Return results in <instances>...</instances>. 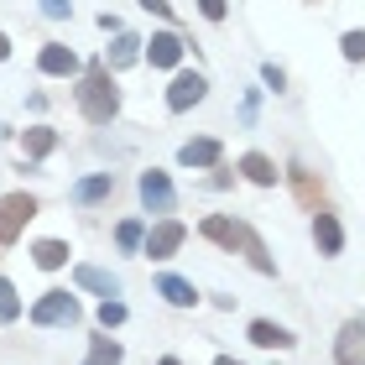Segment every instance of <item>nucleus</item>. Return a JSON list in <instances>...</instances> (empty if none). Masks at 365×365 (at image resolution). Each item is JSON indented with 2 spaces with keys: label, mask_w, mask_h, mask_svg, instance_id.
Wrapping results in <instances>:
<instances>
[{
  "label": "nucleus",
  "mask_w": 365,
  "mask_h": 365,
  "mask_svg": "<svg viewBox=\"0 0 365 365\" xmlns=\"http://www.w3.org/2000/svg\"><path fill=\"white\" fill-rule=\"evenodd\" d=\"M339 47H344V58H350V63H360V58H365V26H360V31H344Z\"/></svg>",
  "instance_id": "nucleus-27"
},
{
  "label": "nucleus",
  "mask_w": 365,
  "mask_h": 365,
  "mask_svg": "<svg viewBox=\"0 0 365 365\" xmlns=\"http://www.w3.org/2000/svg\"><path fill=\"white\" fill-rule=\"evenodd\" d=\"M198 230H204V235H209L214 245H225V251H235V245H240V230H245V225L225 220V214H209V220L198 225Z\"/></svg>",
  "instance_id": "nucleus-12"
},
{
  "label": "nucleus",
  "mask_w": 365,
  "mask_h": 365,
  "mask_svg": "<svg viewBox=\"0 0 365 365\" xmlns=\"http://www.w3.org/2000/svg\"><path fill=\"white\" fill-rule=\"evenodd\" d=\"M182 240H188V230H182L178 220H162V225H157V230H152V235H146L141 245H146V256H152V261H168Z\"/></svg>",
  "instance_id": "nucleus-5"
},
{
  "label": "nucleus",
  "mask_w": 365,
  "mask_h": 365,
  "mask_svg": "<svg viewBox=\"0 0 365 365\" xmlns=\"http://www.w3.org/2000/svg\"><path fill=\"white\" fill-rule=\"evenodd\" d=\"M37 68H42V73H53V78H68V73H78V58H73V47L47 42V47H42V58H37Z\"/></svg>",
  "instance_id": "nucleus-9"
},
{
  "label": "nucleus",
  "mask_w": 365,
  "mask_h": 365,
  "mask_svg": "<svg viewBox=\"0 0 365 365\" xmlns=\"http://www.w3.org/2000/svg\"><path fill=\"white\" fill-rule=\"evenodd\" d=\"M334 360L339 365H365V319H350L334 339Z\"/></svg>",
  "instance_id": "nucleus-6"
},
{
  "label": "nucleus",
  "mask_w": 365,
  "mask_h": 365,
  "mask_svg": "<svg viewBox=\"0 0 365 365\" xmlns=\"http://www.w3.org/2000/svg\"><path fill=\"white\" fill-rule=\"evenodd\" d=\"M78 110H84L89 125H110L115 110H120V94H115V78L105 63H94V68L78 78Z\"/></svg>",
  "instance_id": "nucleus-1"
},
{
  "label": "nucleus",
  "mask_w": 365,
  "mask_h": 365,
  "mask_svg": "<svg viewBox=\"0 0 365 365\" xmlns=\"http://www.w3.org/2000/svg\"><path fill=\"white\" fill-rule=\"evenodd\" d=\"M110 193H115V178H110V173H94V178H84V182L73 188L78 204H99V198H110Z\"/></svg>",
  "instance_id": "nucleus-17"
},
{
  "label": "nucleus",
  "mask_w": 365,
  "mask_h": 365,
  "mask_svg": "<svg viewBox=\"0 0 365 365\" xmlns=\"http://www.w3.org/2000/svg\"><path fill=\"white\" fill-rule=\"evenodd\" d=\"M84 365H120V344L115 339H94V350H89Z\"/></svg>",
  "instance_id": "nucleus-24"
},
{
  "label": "nucleus",
  "mask_w": 365,
  "mask_h": 365,
  "mask_svg": "<svg viewBox=\"0 0 365 365\" xmlns=\"http://www.w3.org/2000/svg\"><path fill=\"white\" fill-rule=\"evenodd\" d=\"M214 365H240V360H230V355H220V360H214Z\"/></svg>",
  "instance_id": "nucleus-33"
},
{
  "label": "nucleus",
  "mask_w": 365,
  "mask_h": 365,
  "mask_svg": "<svg viewBox=\"0 0 365 365\" xmlns=\"http://www.w3.org/2000/svg\"><path fill=\"white\" fill-rule=\"evenodd\" d=\"M141 204L152 209V214H173V204H178V193H173V182H168V173H141Z\"/></svg>",
  "instance_id": "nucleus-4"
},
{
  "label": "nucleus",
  "mask_w": 365,
  "mask_h": 365,
  "mask_svg": "<svg viewBox=\"0 0 365 365\" xmlns=\"http://www.w3.org/2000/svg\"><path fill=\"white\" fill-rule=\"evenodd\" d=\"M178 162H182V168H220V141H214V136H198V141H188V146L178 152Z\"/></svg>",
  "instance_id": "nucleus-11"
},
{
  "label": "nucleus",
  "mask_w": 365,
  "mask_h": 365,
  "mask_svg": "<svg viewBox=\"0 0 365 365\" xmlns=\"http://www.w3.org/2000/svg\"><path fill=\"white\" fill-rule=\"evenodd\" d=\"M31 256H37V267H42V272L68 267V245H63V240H37V245H31Z\"/></svg>",
  "instance_id": "nucleus-19"
},
{
  "label": "nucleus",
  "mask_w": 365,
  "mask_h": 365,
  "mask_svg": "<svg viewBox=\"0 0 365 365\" xmlns=\"http://www.w3.org/2000/svg\"><path fill=\"white\" fill-rule=\"evenodd\" d=\"M240 245H245V256H251V267H256V272H277V261L267 256V245H261V235H256L251 225L240 230Z\"/></svg>",
  "instance_id": "nucleus-20"
},
{
  "label": "nucleus",
  "mask_w": 365,
  "mask_h": 365,
  "mask_svg": "<svg viewBox=\"0 0 365 365\" xmlns=\"http://www.w3.org/2000/svg\"><path fill=\"white\" fill-rule=\"evenodd\" d=\"M146 58H152V68H178V58H182V42L173 37V31H162V37H152Z\"/></svg>",
  "instance_id": "nucleus-13"
},
{
  "label": "nucleus",
  "mask_w": 365,
  "mask_h": 365,
  "mask_svg": "<svg viewBox=\"0 0 365 365\" xmlns=\"http://www.w3.org/2000/svg\"><path fill=\"white\" fill-rule=\"evenodd\" d=\"M115 240H120V251H141V240H146V230L136 220H125L120 230H115Z\"/></svg>",
  "instance_id": "nucleus-25"
},
{
  "label": "nucleus",
  "mask_w": 365,
  "mask_h": 365,
  "mask_svg": "<svg viewBox=\"0 0 365 365\" xmlns=\"http://www.w3.org/2000/svg\"><path fill=\"white\" fill-rule=\"evenodd\" d=\"M110 63H105V68H130V63H136L141 58V42L136 37H130V31H115V47H110V53H105Z\"/></svg>",
  "instance_id": "nucleus-15"
},
{
  "label": "nucleus",
  "mask_w": 365,
  "mask_h": 365,
  "mask_svg": "<svg viewBox=\"0 0 365 365\" xmlns=\"http://www.w3.org/2000/svg\"><path fill=\"white\" fill-rule=\"evenodd\" d=\"M198 11H204L209 21H225V11H230V6H225V0H198Z\"/></svg>",
  "instance_id": "nucleus-28"
},
{
  "label": "nucleus",
  "mask_w": 365,
  "mask_h": 365,
  "mask_svg": "<svg viewBox=\"0 0 365 365\" xmlns=\"http://www.w3.org/2000/svg\"><path fill=\"white\" fill-rule=\"evenodd\" d=\"M251 344H261V350H287L292 334H287V329H277V324H267V319H256L251 324Z\"/></svg>",
  "instance_id": "nucleus-16"
},
{
  "label": "nucleus",
  "mask_w": 365,
  "mask_h": 365,
  "mask_svg": "<svg viewBox=\"0 0 365 365\" xmlns=\"http://www.w3.org/2000/svg\"><path fill=\"white\" fill-rule=\"evenodd\" d=\"M42 11H47V16H53V21H63V16H68V11H73V0H42Z\"/></svg>",
  "instance_id": "nucleus-29"
},
{
  "label": "nucleus",
  "mask_w": 365,
  "mask_h": 365,
  "mask_svg": "<svg viewBox=\"0 0 365 365\" xmlns=\"http://www.w3.org/2000/svg\"><path fill=\"white\" fill-rule=\"evenodd\" d=\"M157 365H178V360H157Z\"/></svg>",
  "instance_id": "nucleus-34"
},
{
  "label": "nucleus",
  "mask_w": 365,
  "mask_h": 365,
  "mask_svg": "<svg viewBox=\"0 0 365 365\" xmlns=\"http://www.w3.org/2000/svg\"><path fill=\"white\" fill-rule=\"evenodd\" d=\"M292 188H297V198H303L308 209H319V198H324V188H319V178H313L308 168H292Z\"/></svg>",
  "instance_id": "nucleus-21"
},
{
  "label": "nucleus",
  "mask_w": 365,
  "mask_h": 365,
  "mask_svg": "<svg viewBox=\"0 0 365 365\" xmlns=\"http://www.w3.org/2000/svg\"><path fill=\"white\" fill-rule=\"evenodd\" d=\"M73 319H78V297H68V292H42V303L31 308V324H42V329L73 324Z\"/></svg>",
  "instance_id": "nucleus-3"
},
{
  "label": "nucleus",
  "mask_w": 365,
  "mask_h": 365,
  "mask_svg": "<svg viewBox=\"0 0 365 365\" xmlns=\"http://www.w3.org/2000/svg\"><path fill=\"white\" fill-rule=\"evenodd\" d=\"M6 58H11V42H6V37H0V63H6Z\"/></svg>",
  "instance_id": "nucleus-32"
},
{
  "label": "nucleus",
  "mask_w": 365,
  "mask_h": 365,
  "mask_svg": "<svg viewBox=\"0 0 365 365\" xmlns=\"http://www.w3.org/2000/svg\"><path fill=\"white\" fill-rule=\"evenodd\" d=\"M157 292H162V297H168V303H173V308H193V303H198V292H193V282H182V277H173V272H168V277H157Z\"/></svg>",
  "instance_id": "nucleus-14"
},
{
  "label": "nucleus",
  "mask_w": 365,
  "mask_h": 365,
  "mask_svg": "<svg viewBox=\"0 0 365 365\" xmlns=\"http://www.w3.org/2000/svg\"><path fill=\"white\" fill-rule=\"evenodd\" d=\"M31 214H37V198L31 193H6L0 198V245H11L16 235H21Z\"/></svg>",
  "instance_id": "nucleus-2"
},
{
  "label": "nucleus",
  "mask_w": 365,
  "mask_h": 365,
  "mask_svg": "<svg viewBox=\"0 0 365 365\" xmlns=\"http://www.w3.org/2000/svg\"><path fill=\"white\" fill-rule=\"evenodd\" d=\"M240 173L251 178V182H261V188H272V182H277L272 157H261V152H245V157H240Z\"/></svg>",
  "instance_id": "nucleus-18"
},
{
  "label": "nucleus",
  "mask_w": 365,
  "mask_h": 365,
  "mask_svg": "<svg viewBox=\"0 0 365 365\" xmlns=\"http://www.w3.org/2000/svg\"><path fill=\"white\" fill-rule=\"evenodd\" d=\"M261 78H267V84H272V89H282V84H287V73H282V68H277V63H267V68H261Z\"/></svg>",
  "instance_id": "nucleus-30"
},
{
  "label": "nucleus",
  "mask_w": 365,
  "mask_h": 365,
  "mask_svg": "<svg viewBox=\"0 0 365 365\" xmlns=\"http://www.w3.org/2000/svg\"><path fill=\"white\" fill-rule=\"evenodd\" d=\"M141 6L152 11V16H173V0H141Z\"/></svg>",
  "instance_id": "nucleus-31"
},
{
  "label": "nucleus",
  "mask_w": 365,
  "mask_h": 365,
  "mask_svg": "<svg viewBox=\"0 0 365 365\" xmlns=\"http://www.w3.org/2000/svg\"><path fill=\"white\" fill-rule=\"evenodd\" d=\"M204 94H209L204 73H178V78H173V89H168V110H188V105H198Z\"/></svg>",
  "instance_id": "nucleus-7"
},
{
  "label": "nucleus",
  "mask_w": 365,
  "mask_h": 365,
  "mask_svg": "<svg viewBox=\"0 0 365 365\" xmlns=\"http://www.w3.org/2000/svg\"><path fill=\"white\" fill-rule=\"evenodd\" d=\"M21 319V303H16V287L0 277V324H16Z\"/></svg>",
  "instance_id": "nucleus-23"
},
{
  "label": "nucleus",
  "mask_w": 365,
  "mask_h": 365,
  "mask_svg": "<svg viewBox=\"0 0 365 365\" xmlns=\"http://www.w3.org/2000/svg\"><path fill=\"white\" fill-rule=\"evenodd\" d=\"M73 277H78V287L99 292L105 303H110V297H120V277H115V272H105V267H89V261H84V267H73Z\"/></svg>",
  "instance_id": "nucleus-8"
},
{
  "label": "nucleus",
  "mask_w": 365,
  "mask_h": 365,
  "mask_svg": "<svg viewBox=\"0 0 365 365\" xmlns=\"http://www.w3.org/2000/svg\"><path fill=\"white\" fill-rule=\"evenodd\" d=\"M99 324H105V329L125 324V303H120V297H110V303H99Z\"/></svg>",
  "instance_id": "nucleus-26"
},
{
  "label": "nucleus",
  "mask_w": 365,
  "mask_h": 365,
  "mask_svg": "<svg viewBox=\"0 0 365 365\" xmlns=\"http://www.w3.org/2000/svg\"><path fill=\"white\" fill-rule=\"evenodd\" d=\"M313 240H319V251L324 256H339L344 251V230H339V220H334V214H313Z\"/></svg>",
  "instance_id": "nucleus-10"
},
{
  "label": "nucleus",
  "mask_w": 365,
  "mask_h": 365,
  "mask_svg": "<svg viewBox=\"0 0 365 365\" xmlns=\"http://www.w3.org/2000/svg\"><path fill=\"white\" fill-rule=\"evenodd\" d=\"M53 146H58V130H47V125L26 130V157H47Z\"/></svg>",
  "instance_id": "nucleus-22"
}]
</instances>
